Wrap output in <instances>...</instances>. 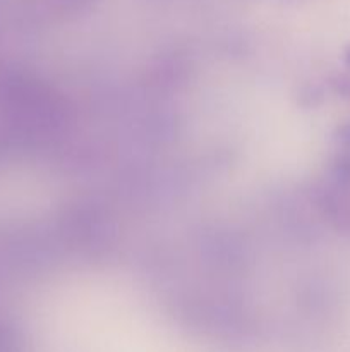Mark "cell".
Segmentation results:
<instances>
[{"mask_svg": "<svg viewBox=\"0 0 350 352\" xmlns=\"http://www.w3.org/2000/svg\"><path fill=\"white\" fill-rule=\"evenodd\" d=\"M338 89L343 93V95L350 96V79H342L338 85Z\"/></svg>", "mask_w": 350, "mask_h": 352, "instance_id": "1", "label": "cell"}, {"mask_svg": "<svg viewBox=\"0 0 350 352\" xmlns=\"http://www.w3.org/2000/svg\"><path fill=\"white\" fill-rule=\"evenodd\" d=\"M345 58H347V62H349V65H350V48H349V50H347V54H345Z\"/></svg>", "mask_w": 350, "mask_h": 352, "instance_id": "2", "label": "cell"}]
</instances>
